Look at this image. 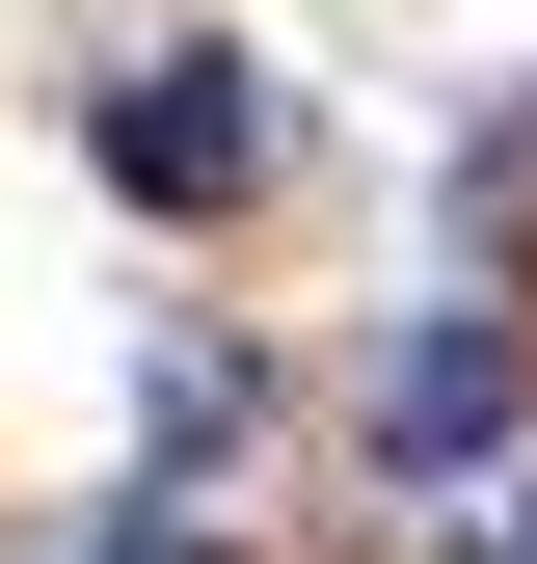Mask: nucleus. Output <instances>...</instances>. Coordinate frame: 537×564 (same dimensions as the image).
Returning <instances> with one entry per match:
<instances>
[{
    "mask_svg": "<svg viewBox=\"0 0 537 564\" xmlns=\"http://www.w3.org/2000/svg\"><path fill=\"white\" fill-rule=\"evenodd\" d=\"M511 431H537V349L511 323H403L376 349V484H484Z\"/></svg>",
    "mask_w": 537,
    "mask_h": 564,
    "instance_id": "f257e3e1",
    "label": "nucleus"
},
{
    "mask_svg": "<svg viewBox=\"0 0 537 564\" xmlns=\"http://www.w3.org/2000/svg\"><path fill=\"white\" fill-rule=\"evenodd\" d=\"M242 162H268V82H242V54H134V82H108V188H162V216H216Z\"/></svg>",
    "mask_w": 537,
    "mask_h": 564,
    "instance_id": "f03ea898",
    "label": "nucleus"
},
{
    "mask_svg": "<svg viewBox=\"0 0 537 564\" xmlns=\"http://www.w3.org/2000/svg\"><path fill=\"white\" fill-rule=\"evenodd\" d=\"M108 564H216V538H188V511H134V538H108Z\"/></svg>",
    "mask_w": 537,
    "mask_h": 564,
    "instance_id": "7ed1b4c3",
    "label": "nucleus"
},
{
    "mask_svg": "<svg viewBox=\"0 0 537 564\" xmlns=\"http://www.w3.org/2000/svg\"><path fill=\"white\" fill-rule=\"evenodd\" d=\"M484 564H537V484H511V511H484Z\"/></svg>",
    "mask_w": 537,
    "mask_h": 564,
    "instance_id": "20e7f679",
    "label": "nucleus"
}]
</instances>
